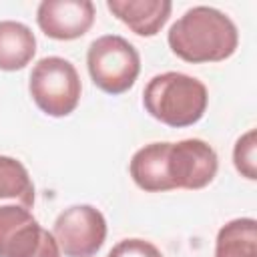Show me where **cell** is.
Masks as SVG:
<instances>
[{
	"mask_svg": "<svg viewBox=\"0 0 257 257\" xmlns=\"http://www.w3.org/2000/svg\"><path fill=\"white\" fill-rule=\"evenodd\" d=\"M36 54L34 32L16 20H0V70H22Z\"/></svg>",
	"mask_w": 257,
	"mask_h": 257,
	"instance_id": "cell-11",
	"label": "cell"
},
{
	"mask_svg": "<svg viewBox=\"0 0 257 257\" xmlns=\"http://www.w3.org/2000/svg\"><path fill=\"white\" fill-rule=\"evenodd\" d=\"M106 8L139 36H155L167 24L173 4L169 0H108Z\"/></svg>",
	"mask_w": 257,
	"mask_h": 257,
	"instance_id": "cell-9",
	"label": "cell"
},
{
	"mask_svg": "<svg viewBox=\"0 0 257 257\" xmlns=\"http://www.w3.org/2000/svg\"><path fill=\"white\" fill-rule=\"evenodd\" d=\"M143 104L159 122L183 128L203 118L209 104V92L199 78L169 70L147 82L143 90Z\"/></svg>",
	"mask_w": 257,
	"mask_h": 257,
	"instance_id": "cell-2",
	"label": "cell"
},
{
	"mask_svg": "<svg viewBox=\"0 0 257 257\" xmlns=\"http://www.w3.org/2000/svg\"><path fill=\"white\" fill-rule=\"evenodd\" d=\"M86 68L92 82L106 94L126 92L139 72V50L118 34H104L90 42L86 52Z\"/></svg>",
	"mask_w": 257,
	"mask_h": 257,
	"instance_id": "cell-3",
	"label": "cell"
},
{
	"mask_svg": "<svg viewBox=\"0 0 257 257\" xmlns=\"http://www.w3.org/2000/svg\"><path fill=\"white\" fill-rule=\"evenodd\" d=\"M219 169L215 149L201 139H183L171 143L167 173L173 189L197 191L207 187Z\"/></svg>",
	"mask_w": 257,
	"mask_h": 257,
	"instance_id": "cell-6",
	"label": "cell"
},
{
	"mask_svg": "<svg viewBox=\"0 0 257 257\" xmlns=\"http://www.w3.org/2000/svg\"><path fill=\"white\" fill-rule=\"evenodd\" d=\"M0 205H20L24 209L34 205V183L26 167L6 155H0Z\"/></svg>",
	"mask_w": 257,
	"mask_h": 257,
	"instance_id": "cell-13",
	"label": "cell"
},
{
	"mask_svg": "<svg viewBox=\"0 0 257 257\" xmlns=\"http://www.w3.org/2000/svg\"><path fill=\"white\" fill-rule=\"evenodd\" d=\"M28 90L36 106L48 116H68L80 100V76L62 56L40 58L30 72Z\"/></svg>",
	"mask_w": 257,
	"mask_h": 257,
	"instance_id": "cell-4",
	"label": "cell"
},
{
	"mask_svg": "<svg viewBox=\"0 0 257 257\" xmlns=\"http://www.w3.org/2000/svg\"><path fill=\"white\" fill-rule=\"evenodd\" d=\"M42 227L20 205H0V257H32L42 239Z\"/></svg>",
	"mask_w": 257,
	"mask_h": 257,
	"instance_id": "cell-8",
	"label": "cell"
},
{
	"mask_svg": "<svg viewBox=\"0 0 257 257\" xmlns=\"http://www.w3.org/2000/svg\"><path fill=\"white\" fill-rule=\"evenodd\" d=\"M255 151H257V131L249 128L245 135H241L235 143L233 149V165L237 173L249 181L257 179V161H255Z\"/></svg>",
	"mask_w": 257,
	"mask_h": 257,
	"instance_id": "cell-14",
	"label": "cell"
},
{
	"mask_svg": "<svg viewBox=\"0 0 257 257\" xmlns=\"http://www.w3.org/2000/svg\"><path fill=\"white\" fill-rule=\"evenodd\" d=\"M94 14L90 0H44L38 4L36 22L48 38L74 40L90 30Z\"/></svg>",
	"mask_w": 257,
	"mask_h": 257,
	"instance_id": "cell-7",
	"label": "cell"
},
{
	"mask_svg": "<svg viewBox=\"0 0 257 257\" xmlns=\"http://www.w3.org/2000/svg\"><path fill=\"white\" fill-rule=\"evenodd\" d=\"M106 257H163V253L159 251L157 245H153L151 241L133 237V239H122L118 241Z\"/></svg>",
	"mask_w": 257,
	"mask_h": 257,
	"instance_id": "cell-15",
	"label": "cell"
},
{
	"mask_svg": "<svg viewBox=\"0 0 257 257\" xmlns=\"http://www.w3.org/2000/svg\"><path fill=\"white\" fill-rule=\"evenodd\" d=\"M60 255H62V253H60V247H58L54 235L44 229V231H42L40 245H38V249H36V253H34L32 257H60Z\"/></svg>",
	"mask_w": 257,
	"mask_h": 257,
	"instance_id": "cell-16",
	"label": "cell"
},
{
	"mask_svg": "<svg viewBox=\"0 0 257 257\" xmlns=\"http://www.w3.org/2000/svg\"><path fill=\"white\" fill-rule=\"evenodd\" d=\"M167 42L173 54L185 62H221L237 50L239 32L225 12L211 6H193L173 22Z\"/></svg>",
	"mask_w": 257,
	"mask_h": 257,
	"instance_id": "cell-1",
	"label": "cell"
},
{
	"mask_svg": "<svg viewBox=\"0 0 257 257\" xmlns=\"http://www.w3.org/2000/svg\"><path fill=\"white\" fill-rule=\"evenodd\" d=\"M169 149H171V143H149L133 155L128 163V173L139 189L147 193L173 191V185L167 173Z\"/></svg>",
	"mask_w": 257,
	"mask_h": 257,
	"instance_id": "cell-10",
	"label": "cell"
},
{
	"mask_svg": "<svg viewBox=\"0 0 257 257\" xmlns=\"http://www.w3.org/2000/svg\"><path fill=\"white\" fill-rule=\"evenodd\" d=\"M215 257H257V221L241 217L225 223L215 239Z\"/></svg>",
	"mask_w": 257,
	"mask_h": 257,
	"instance_id": "cell-12",
	"label": "cell"
},
{
	"mask_svg": "<svg viewBox=\"0 0 257 257\" xmlns=\"http://www.w3.org/2000/svg\"><path fill=\"white\" fill-rule=\"evenodd\" d=\"M52 235L64 257H94L106 239V219L92 205H72L56 217Z\"/></svg>",
	"mask_w": 257,
	"mask_h": 257,
	"instance_id": "cell-5",
	"label": "cell"
}]
</instances>
